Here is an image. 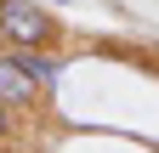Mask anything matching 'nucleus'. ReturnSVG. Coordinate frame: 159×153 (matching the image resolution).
<instances>
[{"mask_svg":"<svg viewBox=\"0 0 159 153\" xmlns=\"http://www.w3.org/2000/svg\"><path fill=\"white\" fill-rule=\"evenodd\" d=\"M0 153H17V142H0Z\"/></svg>","mask_w":159,"mask_h":153,"instance_id":"39448f33","label":"nucleus"},{"mask_svg":"<svg viewBox=\"0 0 159 153\" xmlns=\"http://www.w3.org/2000/svg\"><path fill=\"white\" fill-rule=\"evenodd\" d=\"M17 136H23V113L0 102V142H17Z\"/></svg>","mask_w":159,"mask_h":153,"instance_id":"20e7f679","label":"nucleus"},{"mask_svg":"<svg viewBox=\"0 0 159 153\" xmlns=\"http://www.w3.org/2000/svg\"><path fill=\"white\" fill-rule=\"evenodd\" d=\"M0 46L17 51H51L63 46V17L46 0H0Z\"/></svg>","mask_w":159,"mask_h":153,"instance_id":"f257e3e1","label":"nucleus"},{"mask_svg":"<svg viewBox=\"0 0 159 153\" xmlns=\"http://www.w3.org/2000/svg\"><path fill=\"white\" fill-rule=\"evenodd\" d=\"M46 6H68V0H46Z\"/></svg>","mask_w":159,"mask_h":153,"instance_id":"423d86ee","label":"nucleus"},{"mask_svg":"<svg viewBox=\"0 0 159 153\" xmlns=\"http://www.w3.org/2000/svg\"><path fill=\"white\" fill-rule=\"evenodd\" d=\"M11 51H17V46H11ZM17 57H23V68L34 74V85L46 91V97H57V80H63V68H68V57L57 51V46H51V51H17Z\"/></svg>","mask_w":159,"mask_h":153,"instance_id":"7ed1b4c3","label":"nucleus"},{"mask_svg":"<svg viewBox=\"0 0 159 153\" xmlns=\"http://www.w3.org/2000/svg\"><path fill=\"white\" fill-rule=\"evenodd\" d=\"M0 102H6V108H17L23 119H40V113L51 108V97L34 85V74L23 68V57H17L11 46H0Z\"/></svg>","mask_w":159,"mask_h":153,"instance_id":"f03ea898","label":"nucleus"}]
</instances>
